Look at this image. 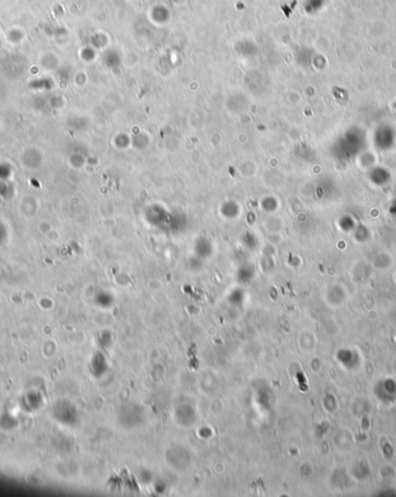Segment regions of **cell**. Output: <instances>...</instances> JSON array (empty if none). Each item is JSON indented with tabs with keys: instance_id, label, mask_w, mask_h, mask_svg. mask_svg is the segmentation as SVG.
Instances as JSON below:
<instances>
[{
	"instance_id": "3957f363",
	"label": "cell",
	"mask_w": 396,
	"mask_h": 497,
	"mask_svg": "<svg viewBox=\"0 0 396 497\" xmlns=\"http://www.w3.org/2000/svg\"><path fill=\"white\" fill-rule=\"evenodd\" d=\"M14 194V188L9 181H0V196L2 198H11Z\"/></svg>"
},
{
	"instance_id": "6da1fadb",
	"label": "cell",
	"mask_w": 396,
	"mask_h": 497,
	"mask_svg": "<svg viewBox=\"0 0 396 497\" xmlns=\"http://www.w3.org/2000/svg\"><path fill=\"white\" fill-rule=\"evenodd\" d=\"M22 161H24V165L29 168H36L41 165L42 155L36 150H28L22 155Z\"/></svg>"
},
{
	"instance_id": "277c9868",
	"label": "cell",
	"mask_w": 396,
	"mask_h": 497,
	"mask_svg": "<svg viewBox=\"0 0 396 497\" xmlns=\"http://www.w3.org/2000/svg\"><path fill=\"white\" fill-rule=\"evenodd\" d=\"M37 398H40V395L38 394H35V393H29V394L26 396V404H27L28 406H30L32 410H35V409L40 407V402H35L34 400L35 399H37Z\"/></svg>"
},
{
	"instance_id": "5b68a950",
	"label": "cell",
	"mask_w": 396,
	"mask_h": 497,
	"mask_svg": "<svg viewBox=\"0 0 396 497\" xmlns=\"http://www.w3.org/2000/svg\"><path fill=\"white\" fill-rule=\"evenodd\" d=\"M8 239V229L4 222L0 220V246L4 245Z\"/></svg>"
},
{
	"instance_id": "7a4b0ae2",
	"label": "cell",
	"mask_w": 396,
	"mask_h": 497,
	"mask_svg": "<svg viewBox=\"0 0 396 497\" xmlns=\"http://www.w3.org/2000/svg\"><path fill=\"white\" fill-rule=\"evenodd\" d=\"M13 174V168L9 162H0V181H9Z\"/></svg>"
}]
</instances>
